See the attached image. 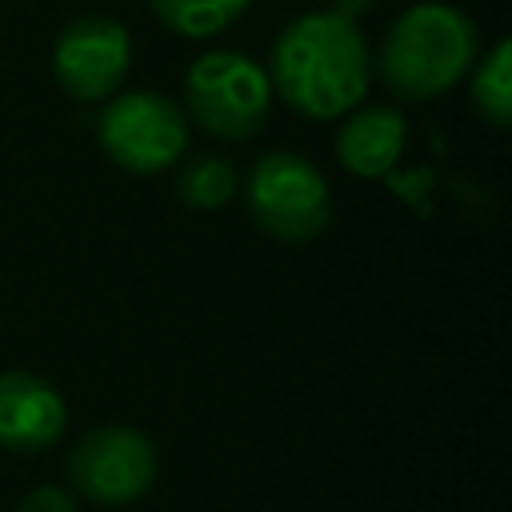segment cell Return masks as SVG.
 Returning a JSON list of instances; mask_svg holds the SVG:
<instances>
[{
    "label": "cell",
    "mask_w": 512,
    "mask_h": 512,
    "mask_svg": "<svg viewBox=\"0 0 512 512\" xmlns=\"http://www.w3.org/2000/svg\"><path fill=\"white\" fill-rule=\"evenodd\" d=\"M268 84L292 112L336 120L368 96L372 56L356 28L336 12H304L280 28L268 56Z\"/></svg>",
    "instance_id": "obj_1"
},
{
    "label": "cell",
    "mask_w": 512,
    "mask_h": 512,
    "mask_svg": "<svg viewBox=\"0 0 512 512\" xmlns=\"http://www.w3.org/2000/svg\"><path fill=\"white\" fill-rule=\"evenodd\" d=\"M476 48L480 32L468 12L440 0H424L392 20L376 48L372 72L396 100L420 104L448 92L476 64Z\"/></svg>",
    "instance_id": "obj_2"
},
{
    "label": "cell",
    "mask_w": 512,
    "mask_h": 512,
    "mask_svg": "<svg viewBox=\"0 0 512 512\" xmlns=\"http://www.w3.org/2000/svg\"><path fill=\"white\" fill-rule=\"evenodd\" d=\"M184 116L212 140L240 144L256 136L272 112V84L268 72L232 48L204 52L192 60L184 76Z\"/></svg>",
    "instance_id": "obj_3"
},
{
    "label": "cell",
    "mask_w": 512,
    "mask_h": 512,
    "mask_svg": "<svg viewBox=\"0 0 512 512\" xmlns=\"http://www.w3.org/2000/svg\"><path fill=\"white\" fill-rule=\"evenodd\" d=\"M244 204L256 228L280 244H304L320 236L332 220V192L324 172L300 152H264L248 180Z\"/></svg>",
    "instance_id": "obj_4"
},
{
    "label": "cell",
    "mask_w": 512,
    "mask_h": 512,
    "mask_svg": "<svg viewBox=\"0 0 512 512\" xmlns=\"http://www.w3.org/2000/svg\"><path fill=\"white\" fill-rule=\"evenodd\" d=\"M68 488L96 508H128L160 480V448L132 424H96L68 452Z\"/></svg>",
    "instance_id": "obj_5"
},
{
    "label": "cell",
    "mask_w": 512,
    "mask_h": 512,
    "mask_svg": "<svg viewBox=\"0 0 512 512\" xmlns=\"http://www.w3.org/2000/svg\"><path fill=\"white\" fill-rule=\"evenodd\" d=\"M96 136L104 156L136 176H152L172 168L176 160H184L188 152V116L184 108L164 96V92H148V88H132V92H116L104 100L100 120H96Z\"/></svg>",
    "instance_id": "obj_6"
},
{
    "label": "cell",
    "mask_w": 512,
    "mask_h": 512,
    "mask_svg": "<svg viewBox=\"0 0 512 512\" xmlns=\"http://www.w3.org/2000/svg\"><path fill=\"white\" fill-rule=\"evenodd\" d=\"M132 68V36L120 20L104 12H84L68 20L52 44V76L64 96L80 104H104L116 96Z\"/></svg>",
    "instance_id": "obj_7"
},
{
    "label": "cell",
    "mask_w": 512,
    "mask_h": 512,
    "mask_svg": "<svg viewBox=\"0 0 512 512\" xmlns=\"http://www.w3.org/2000/svg\"><path fill=\"white\" fill-rule=\"evenodd\" d=\"M68 428V404L60 388L28 368L0 372V448L4 452H44Z\"/></svg>",
    "instance_id": "obj_8"
},
{
    "label": "cell",
    "mask_w": 512,
    "mask_h": 512,
    "mask_svg": "<svg viewBox=\"0 0 512 512\" xmlns=\"http://www.w3.org/2000/svg\"><path fill=\"white\" fill-rule=\"evenodd\" d=\"M408 140V124L400 116V108L392 104H364L344 112V124L336 128V160L364 180L384 176Z\"/></svg>",
    "instance_id": "obj_9"
},
{
    "label": "cell",
    "mask_w": 512,
    "mask_h": 512,
    "mask_svg": "<svg viewBox=\"0 0 512 512\" xmlns=\"http://www.w3.org/2000/svg\"><path fill=\"white\" fill-rule=\"evenodd\" d=\"M468 96H472V112H476L488 128L504 132V128L512 124V44H508L504 36H500V40L488 48V56L472 68Z\"/></svg>",
    "instance_id": "obj_10"
},
{
    "label": "cell",
    "mask_w": 512,
    "mask_h": 512,
    "mask_svg": "<svg viewBox=\"0 0 512 512\" xmlns=\"http://www.w3.org/2000/svg\"><path fill=\"white\" fill-rule=\"evenodd\" d=\"M252 0H148L152 16L188 40H208L216 32H224L228 24H236L244 16Z\"/></svg>",
    "instance_id": "obj_11"
},
{
    "label": "cell",
    "mask_w": 512,
    "mask_h": 512,
    "mask_svg": "<svg viewBox=\"0 0 512 512\" xmlns=\"http://www.w3.org/2000/svg\"><path fill=\"white\" fill-rule=\"evenodd\" d=\"M236 192H240V176H236V168L224 156H208V152L204 156H188L180 164V172H176V196L188 208L216 212Z\"/></svg>",
    "instance_id": "obj_12"
},
{
    "label": "cell",
    "mask_w": 512,
    "mask_h": 512,
    "mask_svg": "<svg viewBox=\"0 0 512 512\" xmlns=\"http://www.w3.org/2000/svg\"><path fill=\"white\" fill-rule=\"evenodd\" d=\"M12 512H80V500L64 484H36L16 500Z\"/></svg>",
    "instance_id": "obj_13"
},
{
    "label": "cell",
    "mask_w": 512,
    "mask_h": 512,
    "mask_svg": "<svg viewBox=\"0 0 512 512\" xmlns=\"http://www.w3.org/2000/svg\"><path fill=\"white\" fill-rule=\"evenodd\" d=\"M372 4H376V0H332L328 12H336V16H344V20H360Z\"/></svg>",
    "instance_id": "obj_14"
}]
</instances>
